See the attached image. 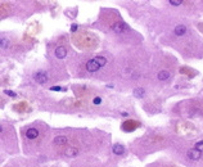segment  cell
I'll list each match as a JSON object with an SVG mask.
<instances>
[{
    "label": "cell",
    "instance_id": "6da1fadb",
    "mask_svg": "<svg viewBox=\"0 0 203 167\" xmlns=\"http://www.w3.org/2000/svg\"><path fill=\"white\" fill-rule=\"evenodd\" d=\"M34 79H35V81H36L37 84H46L48 82V80H49V77H48V75L45 72H36L34 75Z\"/></svg>",
    "mask_w": 203,
    "mask_h": 167
},
{
    "label": "cell",
    "instance_id": "7a4b0ae2",
    "mask_svg": "<svg viewBox=\"0 0 203 167\" xmlns=\"http://www.w3.org/2000/svg\"><path fill=\"white\" fill-rule=\"evenodd\" d=\"M127 28H129V26L126 23H115V25H112V30L116 34H121V32L126 31Z\"/></svg>",
    "mask_w": 203,
    "mask_h": 167
},
{
    "label": "cell",
    "instance_id": "3957f363",
    "mask_svg": "<svg viewBox=\"0 0 203 167\" xmlns=\"http://www.w3.org/2000/svg\"><path fill=\"white\" fill-rule=\"evenodd\" d=\"M99 68H100V66L97 63L95 59H91V61H89L88 63H86V70H88L89 72H95V71H98Z\"/></svg>",
    "mask_w": 203,
    "mask_h": 167
},
{
    "label": "cell",
    "instance_id": "277c9868",
    "mask_svg": "<svg viewBox=\"0 0 203 167\" xmlns=\"http://www.w3.org/2000/svg\"><path fill=\"white\" fill-rule=\"evenodd\" d=\"M188 157L190 158V159H193V161H198V159H201V154H202V152H199V150H197L195 148L194 149H190V150H188Z\"/></svg>",
    "mask_w": 203,
    "mask_h": 167
},
{
    "label": "cell",
    "instance_id": "5b68a950",
    "mask_svg": "<svg viewBox=\"0 0 203 167\" xmlns=\"http://www.w3.org/2000/svg\"><path fill=\"white\" fill-rule=\"evenodd\" d=\"M66 55H67V49H66L64 46H58L55 49V57H57V58L63 59Z\"/></svg>",
    "mask_w": 203,
    "mask_h": 167
},
{
    "label": "cell",
    "instance_id": "8992f818",
    "mask_svg": "<svg viewBox=\"0 0 203 167\" xmlns=\"http://www.w3.org/2000/svg\"><path fill=\"white\" fill-rule=\"evenodd\" d=\"M77 153H79V149L76 147H68L64 150V154L67 157H75V156H77Z\"/></svg>",
    "mask_w": 203,
    "mask_h": 167
},
{
    "label": "cell",
    "instance_id": "52a82bcc",
    "mask_svg": "<svg viewBox=\"0 0 203 167\" xmlns=\"http://www.w3.org/2000/svg\"><path fill=\"white\" fill-rule=\"evenodd\" d=\"M67 136H63V135H59V136H55L54 138V144H57V145H64L66 143H67Z\"/></svg>",
    "mask_w": 203,
    "mask_h": 167
},
{
    "label": "cell",
    "instance_id": "ba28073f",
    "mask_svg": "<svg viewBox=\"0 0 203 167\" xmlns=\"http://www.w3.org/2000/svg\"><path fill=\"white\" fill-rule=\"evenodd\" d=\"M185 32H186V27L184 25H177L175 27V35H177V36H183L185 35Z\"/></svg>",
    "mask_w": 203,
    "mask_h": 167
},
{
    "label": "cell",
    "instance_id": "9c48e42d",
    "mask_svg": "<svg viewBox=\"0 0 203 167\" xmlns=\"http://www.w3.org/2000/svg\"><path fill=\"white\" fill-rule=\"evenodd\" d=\"M125 152V148L122 144H115L113 145V153L117 154V156H121V154H124Z\"/></svg>",
    "mask_w": 203,
    "mask_h": 167
},
{
    "label": "cell",
    "instance_id": "30bf717a",
    "mask_svg": "<svg viewBox=\"0 0 203 167\" xmlns=\"http://www.w3.org/2000/svg\"><path fill=\"white\" fill-rule=\"evenodd\" d=\"M26 135H27V138L28 139H36L37 136H39V131L36 129H28L27 130V132H26Z\"/></svg>",
    "mask_w": 203,
    "mask_h": 167
},
{
    "label": "cell",
    "instance_id": "8fae6325",
    "mask_svg": "<svg viewBox=\"0 0 203 167\" xmlns=\"http://www.w3.org/2000/svg\"><path fill=\"white\" fill-rule=\"evenodd\" d=\"M170 76H171V75H170V72H167V71H160L158 75H157V77H158L160 81H165V80H167Z\"/></svg>",
    "mask_w": 203,
    "mask_h": 167
},
{
    "label": "cell",
    "instance_id": "7c38bea8",
    "mask_svg": "<svg viewBox=\"0 0 203 167\" xmlns=\"http://www.w3.org/2000/svg\"><path fill=\"white\" fill-rule=\"evenodd\" d=\"M144 94H145V90L143 88H136L134 90V97H136V98H143Z\"/></svg>",
    "mask_w": 203,
    "mask_h": 167
},
{
    "label": "cell",
    "instance_id": "4fadbf2b",
    "mask_svg": "<svg viewBox=\"0 0 203 167\" xmlns=\"http://www.w3.org/2000/svg\"><path fill=\"white\" fill-rule=\"evenodd\" d=\"M95 61H97V63L100 66V67H103V66L107 64V59L104 58V57H97V58H94Z\"/></svg>",
    "mask_w": 203,
    "mask_h": 167
},
{
    "label": "cell",
    "instance_id": "5bb4252c",
    "mask_svg": "<svg viewBox=\"0 0 203 167\" xmlns=\"http://www.w3.org/2000/svg\"><path fill=\"white\" fill-rule=\"evenodd\" d=\"M195 149L199 152H203V140H201V141H198L195 144Z\"/></svg>",
    "mask_w": 203,
    "mask_h": 167
},
{
    "label": "cell",
    "instance_id": "9a60e30c",
    "mask_svg": "<svg viewBox=\"0 0 203 167\" xmlns=\"http://www.w3.org/2000/svg\"><path fill=\"white\" fill-rule=\"evenodd\" d=\"M8 44H9V41H8L7 39L3 37L1 39V48H8Z\"/></svg>",
    "mask_w": 203,
    "mask_h": 167
},
{
    "label": "cell",
    "instance_id": "2e32d148",
    "mask_svg": "<svg viewBox=\"0 0 203 167\" xmlns=\"http://www.w3.org/2000/svg\"><path fill=\"white\" fill-rule=\"evenodd\" d=\"M170 4L175 5V7H177V5L181 4V1H179V0H170Z\"/></svg>",
    "mask_w": 203,
    "mask_h": 167
},
{
    "label": "cell",
    "instance_id": "e0dca14e",
    "mask_svg": "<svg viewBox=\"0 0 203 167\" xmlns=\"http://www.w3.org/2000/svg\"><path fill=\"white\" fill-rule=\"evenodd\" d=\"M4 93L7 95H9V97H16V93H13V91H10V90H5Z\"/></svg>",
    "mask_w": 203,
    "mask_h": 167
},
{
    "label": "cell",
    "instance_id": "ac0fdd59",
    "mask_svg": "<svg viewBox=\"0 0 203 167\" xmlns=\"http://www.w3.org/2000/svg\"><path fill=\"white\" fill-rule=\"evenodd\" d=\"M100 102H102L100 98H95V99H94V104H99Z\"/></svg>",
    "mask_w": 203,
    "mask_h": 167
},
{
    "label": "cell",
    "instance_id": "d6986e66",
    "mask_svg": "<svg viewBox=\"0 0 203 167\" xmlns=\"http://www.w3.org/2000/svg\"><path fill=\"white\" fill-rule=\"evenodd\" d=\"M71 30H72V31H76V30H77V26H76V25H73V26H72V28H71Z\"/></svg>",
    "mask_w": 203,
    "mask_h": 167
},
{
    "label": "cell",
    "instance_id": "ffe728a7",
    "mask_svg": "<svg viewBox=\"0 0 203 167\" xmlns=\"http://www.w3.org/2000/svg\"><path fill=\"white\" fill-rule=\"evenodd\" d=\"M50 90H62V89L61 88H52Z\"/></svg>",
    "mask_w": 203,
    "mask_h": 167
}]
</instances>
